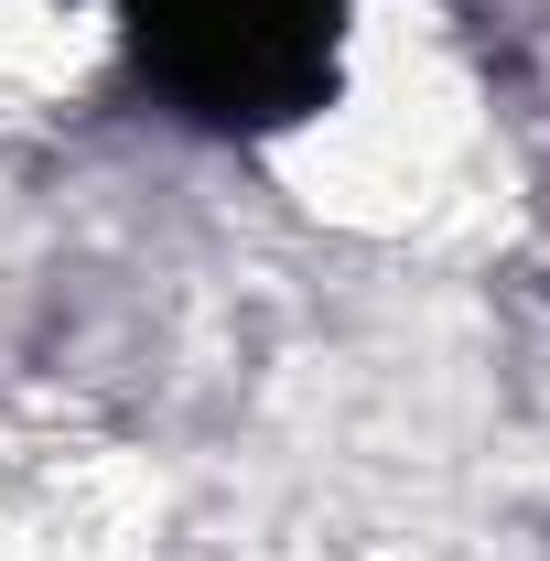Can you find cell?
<instances>
[{"instance_id":"cell-1","label":"cell","mask_w":550,"mask_h":561,"mask_svg":"<svg viewBox=\"0 0 550 561\" xmlns=\"http://www.w3.org/2000/svg\"><path fill=\"white\" fill-rule=\"evenodd\" d=\"M151 98L195 130L260 140L335 98L356 0H108Z\"/></svg>"}]
</instances>
